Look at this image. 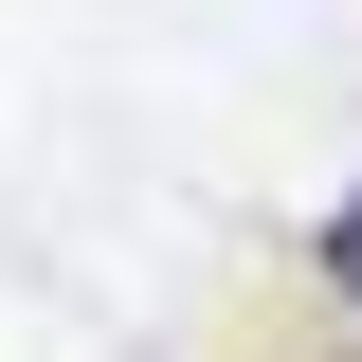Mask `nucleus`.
I'll return each instance as SVG.
<instances>
[{
	"mask_svg": "<svg viewBox=\"0 0 362 362\" xmlns=\"http://www.w3.org/2000/svg\"><path fill=\"white\" fill-rule=\"evenodd\" d=\"M326 290H344V308H362V199H344V218H326Z\"/></svg>",
	"mask_w": 362,
	"mask_h": 362,
	"instance_id": "nucleus-1",
	"label": "nucleus"
}]
</instances>
